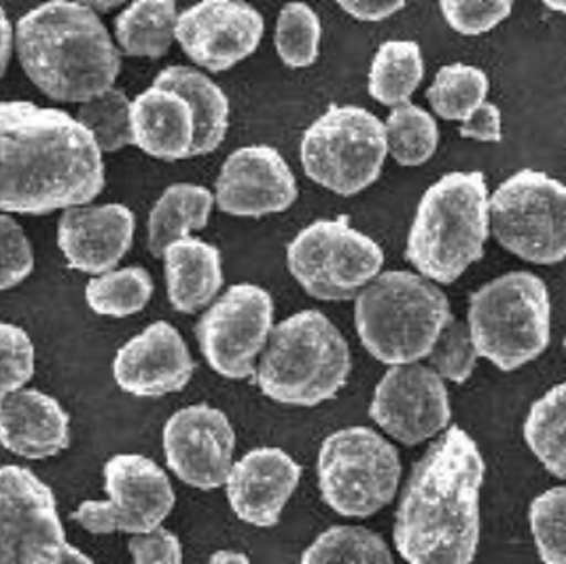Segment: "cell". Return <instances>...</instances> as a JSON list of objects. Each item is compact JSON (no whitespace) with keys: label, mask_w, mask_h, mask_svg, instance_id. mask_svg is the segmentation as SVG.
<instances>
[{"label":"cell","mask_w":566,"mask_h":564,"mask_svg":"<svg viewBox=\"0 0 566 564\" xmlns=\"http://www.w3.org/2000/svg\"><path fill=\"white\" fill-rule=\"evenodd\" d=\"M0 208L50 215L103 194V149L77 117L28 101L0 104Z\"/></svg>","instance_id":"6da1fadb"},{"label":"cell","mask_w":566,"mask_h":564,"mask_svg":"<svg viewBox=\"0 0 566 564\" xmlns=\"http://www.w3.org/2000/svg\"><path fill=\"white\" fill-rule=\"evenodd\" d=\"M486 462L461 427L446 429L413 464L395 513L392 539L408 564H471L480 545Z\"/></svg>","instance_id":"7a4b0ae2"},{"label":"cell","mask_w":566,"mask_h":564,"mask_svg":"<svg viewBox=\"0 0 566 564\" xmlns=\"http://www.w3.org/2000/svg\"><path fill=\"white\" fill-rule=\"evenodd\" d=\"M27 77L57 103H87L115 87L122 55L98 13L75 0H50L15 24Z\"/></svg>","instance_id":"3957f363"},{"label":"cell","mask_w":566,"mask_h":564,"mask_svg":"<svg viewBox=\"0 0 566 564\" xmlns=\"http://www.w3.org/2000/svg\"><path fill=\"white\" fill-rule=\"evenodd\" d=\"M490 196L482 173H450L420 198L406 259L429 281L452 284L484 257Z\"/></svg>","instance_id":"277c9868"},{"label":"cell","mask_w":566,"mask_h":564,"mask_svg":"<svg viewBox=\"0 0 566 564\" xmlns=\"http://www.w3.org/2000/svg\"><path fill=\"white\" fill-rule=\"evenodd\" d=\"M452 310L438 282L406 270L382 272L355 300L363 348L388 367L429 359Z\"/></svg>","instance_id":"5b68a950"},{"label":"cell","mask_w":566,"mask_h":564,"mask_svg":"<svg viewBox=\"0 0 566 564\" xmlns=\"http://www.w3.org/2000/svg\"><path fill=\"white\" fill-rule=\"evenodd\" d=\"M353 369L346 337L321 310H302L274 327L258 365L261 393L283 406L332 401Z\"/></svg>","instance_id":"8992f818"},{"label":"cell","mask_w":566,"mask_h":564,"mask_svg":"<svg viewBox=\"0 0 566 564\" xmlns=\"http://www.w3.org/2000/svg\"><path fill=\"white\" fill-rule=\"evenodd\" d=\"M478 355L501 372L539 359L552 340L547 284L533 272H507L469 297L467 316Z\"/></svg>","instance_id":"52a82bcc"},{"label":"cell","mask_w":566,"mask_h":564,"mask_svg":"<svg viewBox=\"0 0 566 564\" xmlns=\"http://www.w3.org/2000/svg\"><path fill=\"white\" fill-rule=\"evenodd\" d=\"M387 155V126L355 104H332L300 143L306 177L344 198L357 196L380 179Z\"/></svg>","instance_id":"ba28073f"},{"label":"cell","mask_w":566,"mask_h":564,"mask_svg":"<svg viewBox=\"0 0 566 564\" xmlns=\"http://www.w3.org/2000/svg\"><path fill=\"white\" fill-rule=\"evenodd\" d=\"M321 499L344 518H369L395 499L401 480L397 448L374 429L346 427L318 450Z\"/></svg>","instance_id":"9c48e42d"},{"label":"cell","mask_w":566,"mask_h":564,"mask_svg":"<svg viewBox=\"0 0 566 564\" xmlns=\"http://www.w3.org/2000/svg\"><path fill=\"white\" fill-rule=\"evenodd\" d=\"M382 247L350 226L346 215L318 219L286 247V268L310 297L321 302L357 300L380 276Z\"/></svg>","instance_id":"30bf717a"},{"label":"cell","mask_w":566,"mask_h":564,"mask_svg":"<svg viewBox=\"0 0 566 564\" xmlns=\"http://www.w3.org/2000/svg\"><path fill=\"white\" fill-rule=\"evenodd\" d=\"M490 231L496 242L535 265L566 259V185L524 168L490 198Z\"/></svg>","instance_id":"8fae6325"},{"label":"cell","mask_w":566,"mask_h":564,"mask_svg":"<svg viewBox=\"0 0 566 564\" xmlns=\"http://www.w3.org/2000/svg\"><path fill=\"white\" fill-rule=\"evenodd\" d=\"M108 501H83L71 518L92 535H143L161 526L177 497L170 478L143 455H115L104 464Z\"/></svg>","instance_id":"7c38bea8"},{"label":"cell","mask_w":566,"mask_h":564,"mask_svg":"<svg viewBox=\"0 0 566 564\" xmlns=\"http://www.w3.org/2000/svg\"><path fill=\"white\" fill-rule=\"evenodd\" d=\"M274 332V300L251 282L230 286L196 325L200 353L212 372L228 380L251 378Z\"/></svg>","instance_id":"4fadbf2b"},{"label":"cell","mask_w":566,"mask_h":564,"mask_svg":"<svg viewBox=\"0 0 566 564\" xmlns=\"http://www.w3.org/2000/svg\"><path fill=\"white\" fill-rule=\"evenodd\" d=\"M371 420L403 446H418L439 436L452 420L450 395L431 365H392L376 386Z\"/></svg>","instance_id":"5bb4252c"},{"label":"cell","mask_w":566,"mask_h":564,"mask_svg":"<svg viewBox=\"0 0 566 564\" xmlns=\"http://www.w3.org/2000/svg\"><path fill=\"white\" fill-rule=\"evenodd\" d=\"M164 457L182 484L198 490L226 487L232 473L235 431L230 418L208 404L175 411L161 434Z\"/></svg>","instance_id":"9a60e30c"},{"label":"cell","mask_w":566,"mask_h":564,"mask_svg":"<svg viewBox=\"0 0 566 564\" xmlns=\"http://www.w3.org/2000/svg\"><path fill=\"white\" fill-rule=\"evenodd\" d=\"M263 30V15L247 0H200L180 13L177 41L196 66L226 73L258 52Z\"/></svg>","instance_id":"2e32d148"},{"label":"cell","mask_w":566,"mask_h":564,"mask_svg":"<svg viewBox=\"0 0 566 564\" xmlns=\"http://www.w3.org/2000/svg\"><path fill=\"white\" fill-rule=\"evenodd\" d=\"M66 541L52 488L27 467L0 471V564H24L43 547Z\"/></svg>","instance_id":"e0dca14e"},{"label":"cell","mask_w":566,"mask_h":564,"mask_svg":"<svg viewBox=\"0 0 566 564\" xmlns=\"http://www.w3.org/2000/svg\"><path fill=\"white\" fill-rule=\"evenodd\" d=\"M297 194L293 170L283 155L268 145L235 149L214 182L219 210L244 219L284 212L297 200Z\"/></svg>","instance_id":"ac0fdd59"},{"label":"cell","mask_w":566,"mask_h":564,"mask_svg":"<svg viewBox=\"0 0 566 564\" xmlns=\"http://www.w3.org/2000/svg\"><path fill=\"white\" fill-rule=\"evenodd\" d=\"M196 363L179 334L166 321L128 340L113 361V378L132 397H164L189 385Z\"/></svg>","instance_id":"d6986e66"},{"label":"cell","mask_w":566,"mask_h":564,"mask_svg":"<svg viewBox=\"0 0 566 564\" xmlns=\"http://www.w3.org/2000/svg\"><path fill=\"white\" fill-rule=\"evenodd\" d=\"M134 231L136 219L128 206H75L57 221V247L73 270L101 276L128 255Z\"/></svg>","instance_id":"ffe728a7"},{"label":"cell","mask_w":566,"mask_h":564,"mask_svg":"<svg viewBox=\"0 0 566 564\" xmlns=\"http://www.w3.org/2000/svg\"><path fill=\"white\" fill-rule=\"evenodd\" d=\"M302 467L281 448L263 446L233 462L228 478V501L238 520L272 529L281 522L284 505L300 487Z\"/></svg>","instance_id":"44dd1931"},{"label":"cell","mask_w":566,"mask_h":564,"mask_svg":"<svg viewBox=\"0 0 566 564\" xmlns=\"http://www.w3.org/2000/svg\"><path fill=\"white\" fill-rule=\"evenodd\" d=\"M2 446L28 461L57 457L71 446V418L39 388H20L0 397Z\"/></svg>","instance_id":"7402d4cb"},{"label":"cell","mask_w":566,"mask_h":564,"mask_svg":"<svg viewBox=\"0 0 566 564\" xmlns=\"http://www.w3.org/2000/svg\"><path fill=\"white\" fill-rule=\"evenodd\" d=\"M132 136L143 154L164 161L193 157L196 115L179 92L151 85L132 101Z\"/></svg>","instance_id":"603a6c76"},{"label":"cell","mask_w":566,"mask_h":564,"mask_svg":"<svg viewBox=\"0 0 566 564\" xmlns=\"http://www.w3.org/2000/svg\"><path fill=\"white\" fill-rule=\"evenodd\" d=\"M164 274L170 306L182 314L208 309L226 276L221 251L196 236L180 238L164 253Z\"/></svg>","instance_id":"cb8c5ba5"},{"label":"cell","mask_w":566,"mask_h":564,"mask_svg":"<svg viewBox=\"0 0 566 564\" xmlns=\"http://www.w3.org/2000/svg\"><path fill=\"white\" fill-rule=\"evenodd\" d=\"M154 83L179 92L191 104L196 115L193 157L217 152L230 128V101L226 92L202 71L191 66H168Z\"/></svg>","instance_id":"d4e9b609"},{"label":"cell","mask_w":566,"mask_h":564,"mask_svg":"<svg viewBox=\"0 0 566 564\" xmlns=\"http://www.w3.org/2000/svg\"><path fill=\"white\" fill-rule=\"evenodd\" d=\"M214 194L193 182L170 185L155 202L147 221V247L154 257H164L166 249L191 231H202L208 226Z\"/></svg>","instance_id":"484cf974"},{"label":"cell","mask_w":566,"mask_h":564,"mask_svg":"<svg viewBox=\"0 0 566 564\" xmlns=\"http://www.w3.org/2000/svg\"><path fill=\"white\" fill-rule=\"evenodd\" d=\"M177 0H132L115 18V39L132 58H161L177 39Z\"/></svg>","instance_id":"4316f807"},{"label":"cell","mask_w":566,"mask_h":564,"mask_svg":"<svg viewBox=\"0 0 566 564\" xmlns=\"http://www.w3.org/2000/svg\"><path fill=\"white\" fill-rule=\"evenodd\" d=\"M424 79V58L416 41H387L378 48L367 75V92L376 103H410Z\"/></svg>","instance_id":"83f0119b"},{"label":"cell","mask_w":566,"mask_h":564,"mask_svg":"<svg viewBox=\"0 0 566 564\" xmlns=\"http://www.w3.org/2000/svg\"><path fill=\"white\" fill-rule=\"evenodd\" d=\"M524 439L552 476L566 480V383L549 388L533 404L524 422Z\"/></svg>","instance_id":"f1b7e54d"},{"label":"cell","mask_w":566,"mask_h":564,"mask_svg":"<svg viewBox=\"0 0 566 564\" xmlns=\"http://www.w3.org/2000/svg\"><path fill=\"white\" fill-rule=\"evenodd\" d=\"M154 291L151 274L140 265H128L94 276L85 286V300L101 316L126 318L147 309Z\"/></svg>","instance_id":"f546056e"},{"label":"cell","mask_w":566,"mask_h":564,"mask_svg":"<svg viewBox=\"0 0 566 564\" xmlns=\"http://www.w3.org/2000/svg\"><path fill=\"white\" fill-rule=\"evenodd\" d=\"M300 564H395L387 541L365 526H332L310 543Z\"/></svg>","instance_id":"4dcf8cb0"},{"label":"cell","mask_w":566,"mask_h":564,"mask_svg":"<svg viewBox=\"0 0 566 564\" xmlns=\"http://www.w3.org/2000/svg\"><path fill=\"white\" fill-rule=\"evenodd\" d=\"M490 81L482 69L469 64H448L439 69L427 101L436 115L446 122H467L475 108L486 103Z\"/></svg>","instance_id":"1f68e13d"},{"label":"cell","mask_w":566,"mask_h":564,"mask_svg":"<svg viewBox=\"0 0 566 564\" xmlns=\"http://www.w3.org/2000/svg\"><path fill=\"white\" fill-rule=\"evenodd\" d=\"M385 126L388 154L403 168L422 166L438 152V122L429 111H424L418 104L406 103L395 106Z\"/></svg>","instance_id":"d6a6232c"},{"label":"cell","mask_w":566,"mask_h":564,"mask_svg":"<svg viewBox=\"0 0 566 564\" xmlns=\"http://www.w3.org/2000/svg\"><path fill=\"white\" fill-rule=\"evenodd\" d=\"M323 24L318 13L306 2H286L276 22V52L284 66L308 69L321 53Z\"/></svg>","instance_id":"836d02e7"},{"label":"cell","mask_w":566,"mask_h":564,"mask_svg":"<svg viewBox=\"0 0 566 564\" xmlns=\"http://www.w3.org/2000/svg\"><path fill=\"white\" fill-rule=\"evenodd\" d=\"M77 119L94 134L103 154H117L134 145L132 101L124 90L111 87L78 106Z\"/></svg>","instance_id":"e575fe53"},{"label":"cell","mask_w":566,"mask_h":564,"mask_svg":"<svg viewBox=\"0 0 566 564\" xmlns=\"http://www.w3.org/2000/svg\"><path fill=\"white\" fill-rule=\"evenodd\" d=\"M528 522L541 563L566 564V484L535 497Z\"/></svg>","instance_id":"d590c367"},{"label":"cell","mask_w":566,"mask_h":564,"mask_svg":"<svg viewBox=\"0 0 566 564\" xmlns=\"http://www.w3.org/2000/svg\"><path fill=\"white\" fill-rule=\"evenodd\" d=\"M478 357L480 355L473 344L469 323L452 318L443 334L439 335L438 344L429 355V363L443 380L463 385L475 372Z\"/></svg>","instance_id":"8d00e7d4"},{"label":"cell","mask_w":566,"mask_h":564,"mask_svg":"<svg viewBox=\"0 0 566 564\" xmlns=\"http://www.w3.org/2000/svg\"><path fill=\"white\" fill-rule=\"evenodd\" d=\"M443 20L463 36H480L505 22L514 0H439Z\"/></svg>","instance_id":"74e56055"},{"label":"cell","mask_w":566,"mask_h":564,"mask_svg":"<svg viewBox=\"0 0 566 564\" xmlns=\"http://www.w3.org/2000/svg\"><path fill=\"white\" fill-rule=\"evenodd\" d=\"M0 351H2V378L0 393L9 395L32 380L34 376V344L30 335L11 323L0 325Z\"/></svg>","instance_id":"f35d334b"},{"label":"cell","mask_w":566,"mask_h":564,"mask_svg":"<svg viewBox=\"0 0 566 564\" xmlns=\"http://www.w3.org/2000/svg\"><path fill=\"white\" fill-rule=\"evenodd\" d=\"M0 251H2V272H0V289L9 291L27 281L34 270V253L30 247L22 226L9 215L0 217Z\"/></svg>","instance_id":"ab89813d"},{"label":"cell","mask_w":566,"mask_h":564,"mask_svg":"<svg viewBox=\"0 0 566 564\" xmlns=\"http://www.w3.org/2000/svg\"><path fill=\"white\" fill-rule=\"evenodd\" d=\"M128 550L134 564H182L180 539L164 526L151 533L132 535Z\"/></svg>","instance_id":"60d3db41"},{"label":"cell","mask_w":566,"mask_h":564,"mask_svg":"<svg viewBox=\"0 0 566 564\" xmlns=\"http://www.w3.org/2000/svg\"><path fill=\"white\" fill-rule=\"evenodd\" d=\"M501 108L496 104L484 103L473 111V115L463 122L459 134L463 138H473L480 143H501Z\"/></svg>","instance_id":"b9f144b4"},{"label":"cell","mask_w":566,"mask_h":564,"mask_svg":"<svg viewBox=\"0 0 566 564\" xmlns=\"http://www.w3.org/2000/svg\"><path fill=\"white\" fill-rule=\"evenodd\" d=\"M335 4L359 22H382L399 13L408 0H335Z\"/></svg>","instance_id":"7bdbcfd3"},{"label":"cell","mask_w":566,"mask_h":564,"mask_svg":"<svg viewBox=\"0 0 566 564\" xmlns=\"http://www.w3.org/2000/svg\"><path fill=\"white\" fill-rule=\"evenodd\" d=\"M24 564H94V561L85 556L75 545L64 541V543L39 550Z\"/></svg>","instance_id":"ee69618b"},{"label":"cell","mask_w":566,"mask_h":564,"mask_svg":"<svg viewBox=\"0 0 566 564\" xmlns=\"http://www.w3.org/2000/svg\"><path fill=\"white\" fill-rule=\"evenodd\" d=\"M13 41H15V28L11 24L9 15L2 11V75H4L7 69H9L11 53L15 52Z\"/></svg>","instance_id":"f6af8a7d"},{"label":"cell","mask_w":566,"mask_h":564,"mask_svg":"<svg viewBox=\"0 0 566 564\" xmlns=\"http://www.w3.org/2000/svg\"><path fill=\"white\" fill-rule=\"evenodd\" d=\"M208 564H251L249 556L242 554V552H233V550H221V552H214L210 556Z\"/></svg>","instance_id":"bcb514c9"},{"label":"cell","mask_w":566,"mask_h":564,"mask_svg":"<svg viewBox=\"0 0 566 564\" xmlns=\"http://www.w3.org/2000/svg\"><path fill=\"white\" fill-rule=\"evenodd\" d=\"M75 2H81V4H85L90 9H94L96 13H106V11H113L119 4H124L126 0H75Z\"/></svg>","instance_id":"7dc6e473"},{"label":"cell","mask_w":566,"mask_h":564,"mask_svg":"<svg viewBox=\"0 0 566 564\" xmlns=\"http://www.w3.org/2000/svg\"><path fill=\"white\" fill-rule=\"evenodd\" d=\"M547 9H552V11H556V13H563L566 15V0H541Z\"/></svg>","instance_id":"c3c4849f"},{"label":"cell","mask_w":566,"mask_h":564,"mask_svg":"<svg viewBox=\"0 0 566 564\" xmlns=\"http://www.w3.org/2000/svg\"><path fill=\"white\" fill-rule=\"evenodd\" d=\"M565 353H566V340H565Z\"/></svg>","instance_id":"681fc988"}]
</instances>
